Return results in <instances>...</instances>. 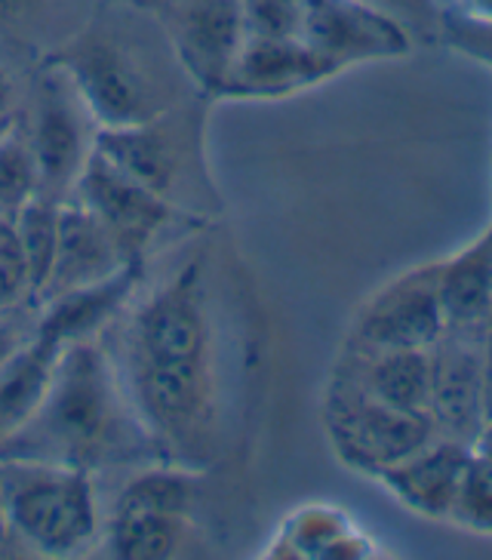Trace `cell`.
Here are the masks:
<instances>
[{"mask_svg":"<svg viewBox=\"0 0 492 560\" xmlns=\"http://www.w3.org/2000/svg\"><path fill=\"white\" fill-rule=\"evenodd\" d=\"M213 317L200 262L179 268L132 312L117 376L151 444L200 453L215 416Z\"/></svg>","mask_w":492,"mask_h":560,"instance_id":"1","label":"cell"},{"mask_svg":"<svg viewBox=\"0 0 492 560\" xmlns=\"http://www.w3.org/2000/svg\"><path fill=\"white\" fill-rule=\"evenodd\" d=\"M151 446L112 358L93 342L62 348L44 404L0 444V456L93 468Z\"/></svg>","mask_w":492,"mask_h":560,"instance_id":"2","label":"cell"},{"mask_svg":"<svg viewBox=\"0 0 492 560\" xmlns=\"http://www.w3.org/2000/svg\"><path fill=\"white\" fill-rule=\"evenodd\" d=\"M0 502L7 527L40 555H74L98 529L90 468L0 456Z\"/></svg>","mask_w":492,"mask_h":560,"instance_id":"3","label":"cell"},{"mask_svg":"<svg viewBox=\"0 0 492 560\" xmlns=\"http://www.w3.org/2000/svg\"><path fill=\"white\" fill-rule=\"evenodd\" d=\"M78 86L83 105L98 130L139 127L166 115L164 86L151 78L142 59L117 37L102 32L81 34L71 47L52 59Z\"/></svg>","mask_w":492,"mask_h":560,"instance_id":"4","label":"cell"},{"mask_svg":"<svg viewBox=\"0 0 492 560\" xmlns=\"http://www.w3.org/2000/svg\"><path fill=\"white\" fill-rule=\"evenodd\" d=\"M327 425L344 465L378 475L394 462L431 444L441 431L427 412H410L366 395L361 385L339 376L327 404Z\"/></svg>","mask_w":492,"mask_h":560,"instance_id":"5","label":"cell"},{"mask_svg":"<svg viewBox=\"0 0 492 560\" xmlns=\"http://www.w3.org/2000/svg\"><path fill=\"white\" fill-rule=\"evenodd\" d=\"M96 132L98 124L83 105L78 86L62 68L49 66L34 93L32 132L25 139L40 195L62 200L68 191H74L81 170L96 149Z\"/></svg>","mask_w":492,"mask_h":560,"instance_id":"6","label":"cell"},{"mask_svg":"<svg viewBox=\"0 0 492 560\" xmlns=\"http://www.w3.org/2000/svg\"><path fill=\"white\" fill-rule=\"evenodd\" d=\"M164 28L185 74L210 96H219L244 50V0H166Z\"/></svg>","mask_w":492,"mask_h":560,"instance_id":"7","label":"cell"},{"mask_svg":"<svg viewBox=\"0 0 492 560\" xmlns=\"http://www.w3.org/2000/svg\"><path fill=\"white\" fill-rule=\"evenodd\" d=\"M74 195L78 203H83L112 231L117 247L130 262H142L151 237L173 219L169 200L151 191L139 179H132L127 170H120L96 149L78 176Z\"/></svg>","mask_w":492,"mask_h":560,"instance_id":"8","label":"cell"},{"mask_svg":"<svg viewBox=\"0 0 492 560\" xmlns=\"http://www.w3.org/2000/svg\"><path fill=\"white\" fill-rule=\"evenodd\" d=\"M302 44L339 74L363 62L403 59L412 50V34L361 0H308Z\"/></svg>","mask_w":492,"mask_h":560,"instance_id":"9","label":"cell"},{"mask_svg":"<svg viewBox=\"0 0 492 560\" xmlns=\"http://www.w3.org/2000/svg\"><path fill=\"white\" fill-rule=\"evenodd\" d=\"M446 332L437 290V262L412 268L385 283L363 305L354 339L361 348H415L427 351Z\"/></svg>","mask_w":492,"mask_h":560,"instance_id":"10","label":"cell"},{"mask_svg":"<svg viewBox=\"0 0 492 560\" xmlns=\"http://www.w3.org/2000/svg\"><path fill=\"white\" fill-rule=\"evenodd\" d=\"M427 412L443 438L477 444L487 429L483 407V336L443 332L431 346V400Z\"/></svg>","mask_w":492,"mask_h":560,"instance_id":"11","label":"cell"},{"mask_svg":"<svg viewBox=\"0 0 492 560\" xmlns=\"http://www.w3.org/2000/svg\"><path fill=\"white\" fill-rule=\"evenodd\" d=\"M336 68L324 62L312 47L293 37H249L231 68L219 96L225 100H280L305 86L327 81Z\"/></svg>","mask_w":492,"mask_h":560,"instance_id":"12","label":"cell"},{"mask_svg":"<svg viewBox=\"0 0 492 560\" xmlns=\"http://www.w3.org/2000/svg\"><path fill=\"white\" fill-rule=\"evenodd\" d=\"M471 450V444L437 434L431 444L410 453L407 459L382 468L376 478L397 495L400 505L431 521H446Z\"/></svg>","mask_w":492,"mask_h":560,"instance_id":"13","label":"cell"},{"mask_svg":"<svg viewBox=\"0 0 492 560\" xmlns=\"http://www.w3.org/2000/svg\"><path fill=\"white\" fill-rule=\"evenodd\" d=\"M130 259L120 253L112 231L98 222L83 203H62L59 213V249L40 299H52L68 290L108 278Z\"/></svg>","mask_w":492,"mask_h":560,"instance_id":"14","label":"cell"},{"mask_svg":"<svg viewBox=\"0 0 492 560\" xmlns=\"http://www.w3.org/2000/svg\"><path fill=\"white\" fill-rule=\"evenodd\" d=\"M139 280H142V262H127L108 278L47 299V308L37 324V336H47L59 346L93 339L130 302Z\"/></svg>","mask_w":492,"mask_h":560,"instance_id":"15","label":"cell"},{"mask_svg":"<svg viewBox=\"0 0 492 560\" xmlns=\"http://www.w3.org/2000/svg\"><path fill=\"white\" fill-rule=\"evenodd\" d=\"M437 290L446 330L483 336L492 320V229L437 262Z\"/></svg>","mask_w":492,"mask_h":560,"instance_id":"16","label":"cell"},{"mask_svg":"<svg viewBox=\"0 0 492 560\" xmlns=\"http://www.w3.org/2000/svg\"><path fill=\"white\" fill-rule=\"evenodd\" d=\"M96 151L173 203V188L181 173V145L164 124V115L139 127L98 130Z\"/></svg>","mask_w":492,"mask_h":560,"instance_id":"17","label":"cell"},{"mask_svg":"<svg viewBox=\"0 0 492 560\" xmlns=\"http://www.w3.org/2000/svg\"><path fill=\"white\" fill-rule=\"evenodd\" d=\"M348 380L366 395L410 412H427L431 400V348H361ZM431 416V412H427Z\"/></svg>","mask_w":492,"mask_h":560,"instance_id":"18","label":"cell"},{"mask_svg":"<svg viewBox=\"0 0 492 560\" xmlns=\"http://www.w3.org/2000/svg\"><path fill=\"white\" fill-rule=\"evenodd\" d=\"M62 348L66 346L34 332L32 339L0 366V444L13 438L44 404Z\"/></svg>","mask_w":492,"mask_h":560,"instance_id":"19","label":"cell"},{"mask_svg":"<svg viewBox=\"0 0 492 560\" xmlns=\"http://www.w3.org/2000/svg\"><path fill=\"white\" fill-rule=\"evenodd\" d=\"M191 521L188 514L164 511H115L108 527V555L120 560H166L176 558L188 545Z\"/></svg>","mask_w":492,"mask_h":560,"instance_id":"20","label":"cell"},{"mask_svg":"<svg viewBox=\"0 0 492 560\" xmlns=\"http://www.w3.org/2000/svg\"><path fill=\"white\" fill-rule=\"evenodd\" d=\"M298 558H361L363 536H358L339 511L305 509L283 524V542Z\"/></svg>","mask_w":492,"mask_h":560,"instance_id":"21","label":"cell"},{"mask_svg":"<svg viewBox=\"0 0 492 560\" xmlns=\"http://www.w3.org/2000/svg\"><path fill=\"white\" fill-rule=\"evenodd\" d=\"M59 213H62V200H52L47 195H34L13 215V231H16L22 256L28 262L32 296L37 299H40V290L47 287L49 271H52V262H56V249H59Z\"/></svg>","mask_w":492,"mask_h":560,"instance_id":"22","label":"cell"},{"mask_svg":"<svg viewBox=\"0 0 492 560\" xmlns=\"http://www.w3.org/2000/svg\"><path fill=\"white\" fill-rule=\"evenodd\" d=\"M191 509V478L176 468L142 471L120 490L115 511H164L188 514Z\"/></svg>","mask_w":492,"mask_h":560,"instance_id":"23","label":"cell"},{"mask_svg":"<svg viewBox=\"0 0 492 560\" xmlns=\"http://www.w3.org/2000/svg\"><path fill=\"white\" fill-rule=\"evenodd\" d=\"M446 521L461 529L492 536V459L477 446L461 471L459 490Z\"/></svg>","mask_w":492,"mask_h":560,"instance_id":"24","label":"cell"},{"mask_svg":"<svg viewBox=\"0 0 492 560\" xmlns=\"http://www.w3.org/2000/svg\"><path fill=\"white\" fill-rule=\"evenodd\" d=\"M40 195V182L34 170L28 142L22 139H0V219L13 222L25 200Z\"/></svg>","mask_w":492,"mask_h":560,"instance_id":"25","label":"cell"},{"mask_svg":"<svg viewBox=\"0 0 492 560\" xmlns=\"http://www.w3.org/2000/svg\"><path fill=\"white\" fill-rule=\"evenodd\" d=\"M437 37L449 50L461 52V56L475 59L480 66L492 68V22L461 16L456 10H443L441 34Z\"/></svg>","mask_w":492,"mask_h":560,"instance_id":"26","label":"cell"},{"mask_svg":"<svg viewBox=\"0 0 492 560\" xmlns=\"http://www.w3.org/2000/svg\"><path fill=\"white\" fill-rule=\"evenodd\" d=\"M22 296H32L28 262L22 256L13 222L0 219V312H10Z\"/></svg>","mask_w":492,"mask_h":560,"instance_id":"27","label":"cell"},{"mask_svg":"<svg viewBox=\"0 0 492 560\" xmlns=\"http://www.w3.org/2000/svg\"><path fill=\"white\" fill-rule=\"evenodd\" d=\"M363 7H373L382 16L403 25L412 37H434L441 34V3L437 0H361Z\"/></svg>","mask_w":492,"mask_h":560,"instance_id":"28","label":"cell"},{"mask_svg":"<svg viewBox=\"0 0 492 560\" xmlns=\"http://www.w3.org/2000/svg\"><path fill=\"white\" fill-rule=\"evenodd\" d=\"M47 0H0V34L22 28L34 13L44 10Z\"/></svg>","mask_w":492,"mask_h":560,"instance_id":"29","label":"cell"},{"mask_svg":"<svg viewBox=\"0 0 492 560\" xmlns=\"http://www.w3.org/2000/svg\"><path fill=\"white\" fill-rule=\"evenodd\" d=\"M25 342H28V336L22 330V324L13 320L7 312H0V366L10 361Z\"/></svg>","mask_w":492,"mask_h":560,"instance_id":"30","label":"cell"},{"mask_svg":"<svg viewBox=\"0 0 492 560\" xmlns=\"http://www.w3.org/2000/svg\"><path fill=\"white\" fill-rule=\"evenodd\" d=\"M483 407H487V425L492 422V320L483 330Z\"/></svg>","mask_w":492,"mask_h":560,"instance_id":"31","label":"cell"},{"mask_svg":"<svg viewBox=\"0 0 492 560\" xmlns=\"http://www.w3.org/2000/svg\"><path fill=\"white\" fill-rule=\"evenodd\" d=\"M13 108H16L13 81H10V74L0 68V132H7V127L13 124Z\"/></svg>","mask_w":492,"mask_h":560,"instance_id":"32","label":"cell"},{"mask_svg":"<svg viewBox=\"0 0 492 560\" xmlns=\"http://www.w3.org/2000/svg\"><path fill=\"white\" fill-rule=\"evenodd\" d=\"M453 10L461 13V16L480 19V22H492V0H456V7H453Z\"/></svg>","mask_w":492,"mask_h":560,"instance_id":"33","label":"cell"},{"mask_svg":"<svg viewBox=\"0 0 492 560\" xmlns=\"http://www.w3.org/2000/svg\"><path fill=\"white\" fill-rule=\"evenodd\" d=\"M477 450H480V453H487V456H490L492 459V422L490 425H487V429H483V434H480V438H477Z\"/></svg>","mask_w":492,"mask_h":560,"instance_id":"34","label":"cell"},{"mask_svg":"<svg viewBox=\"0 0 492 560\" xmlns=\"http://www.w3.org/2000/svg\"><path fill=\"white\" fill-rule=\"evenodd\" d=\"M7 529V517H3V502H0V533Z\"/></svg>","mask_w":492,"mask_h":560,"instance_id":"35","label":"cell"}]
</instances>
